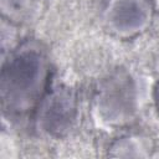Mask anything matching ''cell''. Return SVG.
<instances>
[{
    "label": "cell",
    "instance_id": "6da1fadb",
    "mask_svg": "<svg viewBox=\"0 0 159 159\" xmlns=\"http://www.w3.org/2000/svg\"><path fill=\"white\" fill-rule=\"evenodd\" d=\"M51 63L45 47L35 40L19 43L4 60L0 99L4 114L24 117L35 111L48 92Z\"/></svg>",
    "mask_w": 159,
    "mask_h": 159
},
{
    "label": "cell",
    "instance_id": "7a4b0ae2",
    "mask_svg": "<svg viewBox=\"0 0 159 159\" xmlns=\"http://www.w3.org/2000/svg\"><path fill=\"white\" fill-rule=\"evenodd\" d=\"M153 17L152 0H107L102 11L106 30L122 40H132L145 32Z\"/></svg>",
    "mask_w": 159,
    "mask_h": 159
},
{
    "label": "cell",
    "instance_id": "3957f363",
    "mask_svg": "<svg viewBox=\"0 0 159 159\" xmlns=\"http://www.w3.org/2000/svg\"><path fill=\"white\" fill-rule=\"evenodd\" d=\"M77 114V98L68 87L48 91L35 109V122L39 130L62 137L72 127Z\"/></svg>",
    "mask_w": 159,
    "mask_h": 159
},
{
    "label": "cell",
    "instance_id": "277c9868",
    "mask_svg": "<svg viewBox=\"0 0 159 159\" xmlns=\"http://www.w3.org/2000/svg\"><path fill=\"white\" fill-rule=\"evenodd\" d=\"M42 9V0H0L4 20L14 25L27 24L37 17Z\"/></svg>",
    "mask_w": 159,
    "mask_h": 159
},
{
    "label": "cell",
    "instance_id": "5b68a950",
    "mask_svg": "<svg viewBox=\"0 0 159 159\" xmlns=\"http://www.w3.org/2000/svg\"><path fill=\"white\" fill-rule=\"evenodd\" d=\"M154 101H155V106H157L158 112H159V81L157 82V86L154 89Z\"/></svg>",
    "mask_w": 159,
    "mask_h": 159
}]
</instances>
